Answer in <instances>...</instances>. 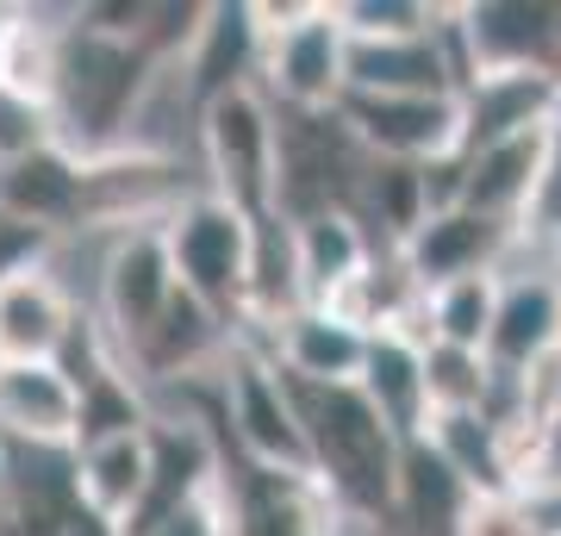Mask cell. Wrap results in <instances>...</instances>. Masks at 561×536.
<instances>
[{
    "label": "cell",
    "instance_id": "6da1fadb",
    "mask_svg": "<svg viewBox=\"0 0 561 536\" xmlns=\"http://www.w3.org/2000/svg\"><path fill=\"white\" fill-rule=\"evenodd\" d=\"M306 424V461L343 524L387 531L400 499V456L405 443L387 431V418L362 399V387H294Z\"/></svg>",
    "mask_w": 561,
    "mask_h": 536
},
{
    "label": "cell",
    "instance_id": "7a4b0ae2",
    "mask_svg": "<svg viewBox=\"0 0 561 536\" xmlns=\"http://www.w3.org/2000/svg\"><path fill=\"white\" fill-rule=\"evenodd\" d=\"M169 76L144 44L94 38L81 25H62V69L50 94L57 144L69 157H113L138 144V113L150 88Z\"/></svg>",
    "mask_w": 561,
    "mask_h": 536
},
{
    "label": "cell",
    "instance_id": "3957f363",
    "mask_svg": "<svg viewBox=\"0 0 561 536\" xmlns=\"http://www.w3.org/2000/svg\"><path fill=\"white\" fill-rule=\"evenodd\" d=\"M262 32L256 88L275 113H337L350 94V32L337 0H250Z\"/></svg>",
    "mask_w": 561,
    "mask_h": 536
},
{
    "label": "cell",
    "instance_id": "277c9868",
    "mask_svg": "<svg viewBox=\"0 0 561 536\" xmlns=\"http://www.w3.org/2000/svg\"><path fill=\"white\" fill-rule=\"evenodd\" d=\"M213 380H219L225 456L250 461V468H280V475H312L294 380L280 375L275 356H268L256 338H231V350L219 356Z\"/></svg>",
    "mask_w": 561,
    "mask_h": 536
},
{
    "label": "cell",
    "instance_id": "5b68a950",
    "mask_svg": "<svg viewBox=\"0 0 561 536\" xmlns=\"http://www.w3.org/2000/svg\"><path fill=\"white\" fill-rule=\"evenodd\" d=\"M162 243H169V262H175L181 294L194 299V306H206L231 338H243V324H250L256 225L201 187V194H187L175 213L162 219Z\"/></svg>",
    "mask_w": 561,
    "mask_h": 536
},
{
    "label": "cell",
    "instance_id": "8992f818",
    "mask_svg": "<svg viewBox=\"0 0 561 536\" xmlns=\"http://www.w3.org/2000/svg\"><path fill=\"white\" fill-rule=\"evenodd\" d=\"M201 162L206 194L225 199L250 225L280 213V119L262 88H238L201 106Z\"/></svg>",
    "mask_w": 561,
    "mask_h": 536
},
{
    "label": "cell",
    "instance_id": "52a82bcc",
    "mask_svg": "<svg viewBox=\"0 0 561 536\" xmlns=\"http://www.w3.org/2000/svg\"><path fill=\"white\" fill-rule=\"evenodd\" d=\"M280 119V219L362 213L375 157L350 138L337 113H275Z\"/></svg>",
    "mask_w": 561,
    "mask_h": 536
},
{
    "label": "cell",
    "instance_id": "ba28073f",
    "mask_svg": "<svg viewBox=\"0 0 561 536\" xmlns=\"http://www.w3.org/2000/svg\"><path fill=\"white\" fill-rule=\"evenodd\" d=\"M337 119L375 162L431 169L461 157V100L456 94H350L337 100Z\"/></svg>",
    "mask_w": 561,
    "mask_h": 536
},
{
    "label": "cell",
    "instance_id": "9c48e42d",
    "mask_svg": "<svg viewBox=\"0 0 561 536\" xmlns=\"http://www.w3.org/2000/svg\"><path fill=\"white\" fill-rule=\"evenodd\" d=\"M175 294H181V281H175V262H169V243H162V225L113 231V243L101 256V306H94L113 356L138 350Z\"/></svg>",
    "mask_w": 561,
    "mask_h": 536
},
{
    "label": "cell",
    "instance_id": "30bf717a",
    "mask_svg": "<svg viewBox=\"0 0 561 536\" xmlns=\"http://www.w3.org/2000/svg\"><path fill=\"white\" fill-rule=\"evenodd\" d=\"M225 536H343V512L312 475H280L225 456L219 475Z\"/></svg>",
    "mask_w": 561,
    "mask_h": 536
},
{
    "label": "cell",
    "instance_id": "8fae6325",
    "mask_svg": "<svg viewBox=\"0 0 561 536\" xmlns=\"http://www.w3.org/2000/svg\"><path fill=\"white\" fill-rule=\"evenodd\" d=\"M518 250V225H500L474 213V206H443V213H424L419 231L393 250V262L405 269V281L419 294H437L449 281L468 275H500Z\"/></svg>",
    "mask_w": 561,
    "mask_h": 536
},
{
    "label": "cell",
    "instance_id": "7c38bea8",
    "mask_svg": "<svg viewBox=\"0 0 561 536\" xmlns=\"http://www.w3.org/2000/svg\"><path fill=\"white\" fill-rule=\"evenodd\" d=\"M461 157L493 144L542 138L561 125V76L556 69H481L461 81Z\"/></svg>",
    "mask_w": 561,
    "mask_h": 536
},
{
    "label": "cell",
    "instance_id": "4fadbf2b",
    "mask_svg": "<svg viewBox=\"0 0 561 536\" xmlns=\"http://www.w3.org/2000/svg\"><path fill=\"white\" fill-rule=\"evenodd\" d=\"M461 81L481 69H556V7L530 0H481L456 7Z\"/></svg>",
    "mask_w": 561,
    "mask_h": 536
},
{
    "label": "cell",
    "instance_id": "5bb4252c",
    "mask_svg": "<svg viewBox=\"0 0 561 536\" xmlns=\"http://www.w3.org/2000/svg\"><path fill=\"white\" fill-rule=\"evenodd\" d=\"M556 343H561V269H505L500 312H493V331H486V368L500 380H518Z\"/></svg>",
    "mask_w": 561,
    "mask_h": 536
},
{
    "label": "cell",
    "instance_id": "9a60e30c",
    "mask_svg": "<svg viewBox=\"0 0 561 536\" xmlns=\"http://www.w3.org/2000/svg\"><path fill=\"white\" fill-rule=\"evenodd\" d=\"M0 443L7 449H76V380L57 362H0Z\"/></svg>",
    "mask_w": 561,
    "mask_h": 536
},
{
    "label": "cell",
    "instance_id": "2e32d148",
    "mask_svg": "<svg viewBox=\"0 0 561 536\" xmlns=\"http://www.w3.org/2000/svg\"><path fill=\"white\" fill-rule=\"evenodd\" d=\"M256 62H262V32L250 0H219V7L201 13V32L181 50L175 76L194 100V113H201V106L238 94V88H256Z\"/></svg>",
    "mask_w": 561,
    "mask_h": 536
},
{
    "label": "cell",
    "instance_id": "e0dca14e",
    "mask_svg": "<svg viewBox=\"0 0 561 536\" xmlns=\"http://www.w3.org/2000/svg\"><path fill=\"white\" fill-rule=\"evenodd\" d=\"M275 368L294 387H356L362 380V362H368V331L343 324L337 312L324 306H300L294 318H280L268 338H256Z\"/></svg>",
    "mask_w": 561,
    "mask_h": 536
},
{
    "label": "cell",
    "instance_id": "ac0fdd59",
    "mask_svg": "<svg viewBox=\"0 0 561 536\" xmlns=\"http://www.w3.org/2000/svg\"><path fill=\"white\" fill-rule=\"evenodd\" d=\"M81 306L50 262L0 275V362H57Z\"/></svg>",
    "mask_w": 561,
    "mask_h": 536
},
{
    "label": "cell",
    "instance_id": "d6986e66",
    "mask_svg": "<svg viewBox=\"0 0 561 536\" xmlns=\"http://www.w3.org/2000/svg\"><path fill=\"white\" fill-rule=\"evenodd\" d=\"M0 219H20L44 238H69L88 231V206H81V157H69L62 144L38 150V157L0 169Z\"/></svg>",
    "mask_w": 561,
    "mask_h": 536
},
{
    "label": "cell",
    "instance_id": "ffe728a7",
    "mask_svg": "<svg viewBox=\"0 0 561 536\" xmlns=\"http://www.w3.org/2000/svg\"><path fill=\"white\" fill-rule=\"evenodd\" d=\"M381 262V238L356 213H312L294 219V269H300V299L331 306L343 287H356Z\"/></svg>",
    "mask_w": 561,
    "mask_h": 536
},
{
    "label": "cell",
    "instance_id": "44dd1931",
    "mask_svg": "<svg viewBox=\"0 0 561 536\" xmlns=\"http://www.w3.org/2000/svg\"><path fill=\"white\" fill-rule=\"evenodd\" d=\"M468 499H474L468 480H461L424 437H412L405 456H400V499H393L387 531H400V536H456Z\"/></svg>",
    "mask_w": 561,
    "mask_h": 536
},
{
    "label": "cell",
    "instance_id": "7402d4cb",
    "mask_svg": "<svg viewBox=\"0 0 561 536\" xmlns=\"http://www.w3.org/2000/svg\"><path fill=\"white\" fill-rule=\"evenodd\" d=\"M356 387L400 443L424 437V418H431V406H424V343L400 338V331L368 338V362H362Z\"/></svg>",
    "mask_w": 561,
    "mask_h": 536
},
{
    "label": "cell",
    "instance_id": "603a6c76",
    "mask_svg": "<svg viewBox=\"0 0 561 536\" xmlns=\"http://www.w3.org/2000/svg\"><path fill=\"white\" fill-rule=\"evenodd\" d=\"M542 144H549V132L461 157V206H474V213H486V219H500V225H518L530 194H537Z\"/></svg>",
    "mask_w": 561,
    "mask_h": 536
},
{
    "label": "cell",
    "instance_id": "cb8c5ba5",
    "mask_svg": "<svg viewBox=\"0 0 561 536\" xmlns=\"http://www.w3.org/2000/svg\"><path fill=\"white\" fill-rule=\"evenodd\" d=\"M69 475H76V499L88 512L113 517L125 531V517L144 493V475H150V431L138 437H106V443H88L69 456Z\"/></svg>",
    "mask_w": 561,
    "mask_h": 536
},
{
    "label": "cell",
    "instance_id": "d4e9b609",
    "mask_svg": "<svg viewBox=\"0 0 561 536\" xmlns=\"http://www.w3.org/2000/svg\"><path fill=\"white\" fill-rule=\"evenodd\" d=\"M57 69H62V25H50L32 7H7V20H0V88L50 106Z\"/></svg>",
    "mask_w": 561,
    "mask_h": 536
},
{
    "label": "cell",
    "instance_id": "484cf974",
    "mask_svg": "<svg viewBox=\"0 0 561 536\" xmlns=\"http://www.w3.org/2000/svg\"><path fill=\"white\" fill-rule=\"evenodd\" d=\"M493 312H500V275H468L424 294V331H431V343H449V350H481L486 356Z\"/></svg>",
    "mask_w": 561,
    "mask_h": 536
},
{
    "label": "cell",
    "instance_id": "4316f807",
    "mask_svg": "<svg viewBox=\"0 0 561 536\" xmlns=\"http://www.w3.org/2000/svg\"><path fill=\"white\" fill-rule=\"evenodd\" d=\"M500 375L486 368L481 350H449V343H424V406L431 418H456V412H486ZM424 418V424H431Z\"/></svg>",
    "mask_w": 561,
    "mask_h": 536
},
{
    "label": "cell",
    "instance_id": "83f0119b",
    "mask_svg": "<svg viewBox=\"0 0 561 536\" xmlns=\"http://www.w3.org/2000/svg\"><path fill=\"white\" fill-rule=\"evenodd\" d=\"M518 250H542V262L561 269V125H549V144H542L537 194H530V206L518 219Z\"/></svg>",
    "mask_w": 561,
    "mask_h": 536
},
{
    "label": "cell",
    "instance_id": "f1b7e54d",
    "mask_svg": "<svg viewBox=\"0 0 561 536\" xmlns=\"http://www.w3.org/2000/svg\"><path fill=\"white\" fill-rule=\"evenodd\" d=\"M337 20L356 44H381V38H424L443 25V7L424 0H337Z\"/></svg>",
    "mask_w": 561,
    "mask_h": 536
},
{
    "label": "cell",
    "instance_id": "f546056e",
    "mask_svg": "<svg viewBox=\"0 0 561 536\" xmlns=\"http://www.w3.org/2000/svg\"><path fill=\"white\" fill-rule=\"evenodd\" d=\"M57 144V119H50V106L38 100H20L0 88V169H13V162L38 157Z\"/></svg>",
    "mask_w": 561,
    "mask_h": 536
},
{
    "label": "cell",
    "instance_id": "4dcf8cb0",
    "mask_svg": "<svg viewBox=\"0 0 561 536\" xmlns=\"http://www.w3.org/2000/svg\"><path fill=\"white\" fill-rule=\"evenodd\" d=\"M456 536H542V531L524 493H474L461 505Z\"/></svg>",
    "mask_w": 561,
    "mask_h": 536
},
{
    "label": "cell",
    "instance_id": "1f68e13d",
    "mask_svg": "<svg viewBox=\"0 0 561 536\" xmlns=\"http://www.w3.org/2000/svg\"><path fill=\"white\" fill-rule=\"evenodd\" d=\"M512 394H518V406L537 418V424L556 431V424H561V343H556V350H542V356L512 380Z\"/></svg>",
    "mask_w": 561,
    "mask_h": 536
},
{
    "label": "cell",
    "instance_id": "d6a6232c",
    "mask_svg": "<svg viewBox=\"0 0 561 536\" xmlns=\"http://www.w3.org/2000/svg\"><path fill=\"white\" fill-rule=\"evenodd\" d=\"M150 536H225V505H219V493H206L194 512L169 517V524H162V531H150Z\"/></svg>",
    "mask_w": 561,
    "mask_h": 536
},
{
    "label": "cell",
    "instance_id": "836d02e7",
    "mask_svg": "<svg viewBox=\"0 0 561 536\" xmlns=\"http://www.w3.org/2000/svg\"><path fill=\"white\" fill-rule=\"evenodd\" d=\"M62 536H125L113 517H101V512H88V505H69V517H62Z\"/></svg>",
    "mask_w": 561,
    "mask_h": 536
},
{
    "label": "cell",
    "instance_id": "e575fe53",
    "mask_svg": "<svg viewBox=\"0 0 561 536\" xmlns=\"http://www.w3.org/2000/svg\"><path fill=\"white\" fill-rule=\"evenodd\" d=\"M7 493H13V449L0 443V505H7Z\"/></svg>",
    "mask_w": 561,
    "mask_h": 536
}]
</instances>
